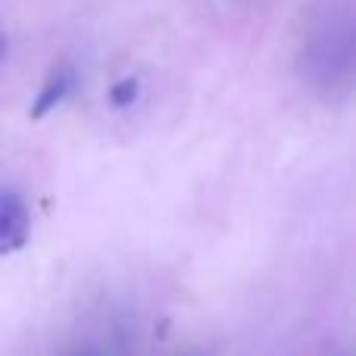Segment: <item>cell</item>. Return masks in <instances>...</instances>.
<instances>
[{"label":"cell","instance_id":"obj_1","mask_svg":"<svg viewBox=\"0 0 356 356\" xmlns=\"http://www.w3.org/2000/svg\"><path fill=\"white\" fill-rule=\"evenodd\" d=\"M25 244H29V209L16 191L3 188L0 191V253L10 257Z\"/></svg>","mask_w":356,"mask_h":356},{"label":"cell","instance_id":"obj_3","mask_svg":"<svg viewBox=\"0 0 356 356\" xmlns=\"http://www.w3.org/2000/svg\"><path fill=\"white\" fill-rule=\"evenodd\" d=\"M135 100H138V81L135 79H122V81H116V85L110 88V104L116 106V110L135 104Z\"/></svg>","mask_w":356,"mask_h":356},{"label":"cell","instance_id":"obj_2","mask_svg":"<svg viewBox=\"0 0 356 356\" xmlns=\"http://www.w3.org/2000/svg\"><path fill=\"white\" fill-rule=\"evenodd\" d=\"M69 88H72V72L60 69V72L50 75V79L44 81V88L38 91V97H35V106H31V119L47 116V113L54 110V106L69 94Z\"/></svg>","mask_w":356,"mask_h":356}]
</instances>
